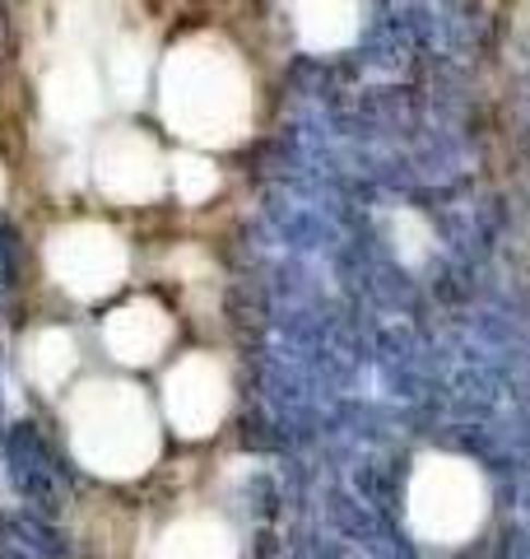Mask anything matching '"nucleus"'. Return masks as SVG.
<instances>
[{"instance_id": "f03ea898", "label": "nucleus", "mask_w": 530, "mask_h": 559, "mask_svg": "<svg viewBox=\"0 0 530 559\" xmlns=\"http://www.w3.org/2000/svg\"><path fill=\"white\" fill-rule=\"evenodd\" d=\"M158 559H238V550L219 522H182V527L168 532Z\"/></svg>"}, {"instance_id": "f257e3e1", "label": "nucleus", "mask_w": 530, "mask_h": 559, "mask_svg": "<svg viewBox=\"0 0 530 559\" xmlns=\"http://www.w3.org/2000/svg\"><path fill=\"white\" fill-rule=\"evenodd\" d=\"M484 522V480L470 462L423 457L410 480V527L423 540L456 546Z\"/></svg>"}, {"instance_id": "20e7f679", "label": "nucleus", "mask_w": 530, "mask_h": 559, "mask_svg": "<svg viewBox=\"0 0 530 559\" xmlns=\"http://www.w3.org/2000/svg\"><path fill=\"white\" fill-rule=\"evenodd\" d=\"M0 275H10V229H0Z\"/></svg>"}, {"instance_id": "7ed1b4c3", "label": "nucleus", "mask_w": 530, "mask_h": 559, "mask_svg": "<svg viewBox=\"0 0 530 559\" xmlns=\"http://www.w3.org/2000/svg\"><path fill=\"white\" fill-rule=\"evenodd\" d=\"M172 392H186V396H172V415L182 419V425H191V406H201V429L215 425L219 411H224V388L209 369H186L172 382Z\"/></svg>"}]
</instances>
